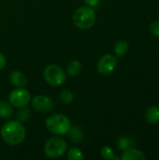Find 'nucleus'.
I'll list each match as a JSON object with an SVG mask.
<instances>
[{"label":"nucleus","mask_w":159,"mask_h":160,"mask_svg":"<svg viewBox=\"0 0 159 160\" xmlns=\"http://www.w3.org/2000/svg\"><path fill=\"white\" fill-rule=\"evenodd\" d=\"M101 157L104 159H113L114 158V151L112 147L110 146H104L101 149Z\"/></svg>","instance_id":"nucleus-20"},{"label":"nucleus","mask_w":159,"mask_h":160,"mask_svg":"<svg viewBox=\"0 0 159 160\" xmlns=\"http://www.w3.org/2000/svg\"><path fill=\"white\" fill-rule=\"evenodd\" d=\"M117 146L120 150L125 151L128 148H131L135 145V141L129 137H120L117 142Z\"/></svg>","instance_id":"nucleus-13"},{"label":"nucleus","mask_w":159,"mask_h":160,"mask_svg":"<svg viewBox=\"0 0 159 160\" xmlns=\"http://www.w3.org/2000/svg\"><path fill=\"white\" fill-rule=\"evenodd\" d=\"M69 137H70V140L72 142L74 143H79L82 142V128L80 127H74L72 128H70L69 130Z\"/></svg>","instance_id":"nucleus-17"},{"label":"nucleus","mask_w":159,"mask_h":160,"mask_svg":"<svg viewBox=\"0 0 159 160\" xmlns=\"http://www.w3.org/2000/svg\"><path fill=\"white\" fill-rule=\"evenodd\" d=\"M13 115L12 106L6 100H0V118L8 119Z\"/></svg>","instance_id":"nucleus-12"},{"label":"nucleus","mask_w":159,"mask_h":160,"mask_svg":"<svg viewBox=\"0 0 159 160\" xmlns=\"http://www.w3.org/2000/svg\"><path fill=\"white\" fill-rule=\"evenodd\" d=\"M32 106L34 108L35 111L41 112V113H46L51 112L53 109L54 103L52 100V98H50L47 96H37L36 98H34L33 101H32Z\"/></svg>","instance_id":"nucleus-8"},{"label":"nucleus","mask_w":159,"mask_h":160,"mask_svg":"<svg viewBox=\"0 0 159 160\" xmlns=\"http://www.w3.org/2000/svg\"><path fill=\"white\" fill-rule=\"evenodd\" d=\"M117 66V58L112 54H104L99 58L97 64V70L101 75L112 73Z\"/></svg>","instance_id":"nucleus-6"},{"label":"nucleus","mask_w":159,"mask_h":160,"mask_svg":"<svg viewBox=\"0 0 159 160\" xmlns=\"http://www.w3.org/2000/svg\"><path fill=\"white\" fill-rule=\"evenodd\" d=\"M99 1H100V0H84V2H85L89 7H91V8L97 7V6L98 5Z\"/></svg>","instance_id":"nucleus-22"},{"label":"nucleus","mask_w":159,"mask_h":160,"mask_svg":"<svg viewBox=\"0 0 159 160\" xmlns=\"http://www.w3.org/2000/svg\"><path fill=\"white\" fill-rule=\"evenodd\" d=\"M1 136L6 143L11 146L21 144L25 139V129L21 122L9 121L3 125Z\"/></svg>","instance_id":"nucleus-1"},{"label":"nucleus","mask_w":159,"mask_h":160,"mask_svg":"<svg viewBox=\"0 0 159 160\" xmlns=\"http://www.w3.org/2000/svg\"><path fill=\"white\" fill-rule=\"evenodd\" d=\"M8 98L12 106L16 108H21L26 106L30 102L31 96L26 89H24L23 87H19L18 89H15L10 93Z\"/></svg>","instance_id":"nucleus-7"},{"label":"nucleus","mask_w":159,"mask_h":160,"mask_svg":"<svg viewBox=\"0 0 159 160\" xmlns=\"http://www.w3.org/2000/svg\"><path fill=\"white\" fill-rule=\"evenodd\" d=\"M83 154L82 152L76 147L71 148L67 153V158L69 160H82L83 159Z\"/></svg>","instance_id":"nucleus-18"},{"label":"nucleus","mask_w":159,"mask_h":160,"mask_svg":"<svg viewBox=\"0 0 159 160\" xmlns=\"http://www.w3.org/2000/svg\"><path fill=\"white\" fill-rule=\"evenodd\" d=\"M121 159L123 160H144L146 159V156L143 152L135 149L133 147L128 148L124 151Z\"/></svg>","instance_id":"nucleus-9"},{"label":"nucleus","mask_w":159,"mask_h":160,"mask_svg":"<svg viewBox=\"0 0 159 160\" xmlns=\"http://www.w3.org/2000/svg\"><path fill=\"white\" fill-rule=\"evenodd\" d=\"M82 66L80 61L78 60H72L67 67V72L69 76H75L78 75L82 71Z\"/></svg>","instance_id":"nucleus-15"},{"label":"nucleus","mask_w":159,"mask_h":160,"mask_svg":"<svg viewBox=\"0 0 159 160\" xmlns=\"http://www.w3.org/2000/svg\"><path fill=\"white\" fill-rule=\"evenodd\" d=\"M73 22L80 29H89L96 22V13L91 7H81L74 11Z\"/></svg>","instance_id":"nucleus-2"},{"label":"nucleus","mask_w":159,"mask_h":160,"mask_svg":"<svg viewBox=\"0 0 159 160\" xmlns=\"http://www.w3.org/2000/svg\"><path fill=\"white\" fill-rule=\"evenodd\" d=\"M10 82L13 85L16 87H24L27 83L26 77L23 73H22L19 70H14L10 73L9 76Z\"/></svg>","instance_id":"nucleus-10"},{"label":"nucleus","mask_w":159,"mask_h":160,"mask_svg":"<svg viewBox=\"0 0 159 160\" xmlns=\"http://www.w3.org/2000/svg\"><path fill=\"white\" fill-rule=\"evenodd\" d=\"M47 129L55 135H66L71 128L70 120L63 114L50 116L45 122Z\"/></svg>","instance_id":"nucleus-3"},{"label":"nucleus","mask_w":159,"mask_h":160,"mask_svg":"<svg viewBox=\"0 0 159 160\" xmlns=\"http://www.w3.org/2000/svg\"><path fill=\"white\" fill-rule=\"evenodd\" d=\"M67 149V142L58 137L49 139L44 145V154L50 158H58L62 157Z\"/></svg>","instance_id":"nucleus-4"},{"label":"nucleus","mask_w":159,"mask_h":160,"mask_svg":"<svg viewBox=\"0 0 159 160\" xmlns=\"http://www.w3.org/2000/svg\"><path fill=\"white\" fill-rule=\"evenodd\" d=\"M114 52H115V54L119 57L125 56L127 52H128V43L123 39L117 41L114 46Z\"/></svg>","instance_id":"nucleus-14"},{"label":"nucleus","mask_w":159,"mask_h":160,"mask_svg":"<svg viewBox=\"0 0 159 160\" xmlns=\"http://www.w3.org/2000/svg\"><path fill=\"white\" fill-rule=\"evenodd\" d=\"M149 30L154 36L159 38V21H155L151 22L149 25Z\"/></svg>","instance_id":"nucleus-21"},{"label":"nucleus","mask_w":159,"mask_h":160,"mask_svg":"<svg viewBox=\"0 0 159 160\" xmlns=\"http://www.w3.org/2000/svg\"><path fill=\"white\" fill-rule=\"evenodd\" d=\"M145 120L151 124L156 125L159 122V108L157 106H151L149 107L144 113Z\"/></svg>","instance_id":"nucleus-11"},{"label":"nucleus","mask_w":159,"mask_h":160,"mask_svg":"<svg viewBox=\"0 0 159 160\" xmlns=\"http://www.w3.org/2000/svg\"><path fill=\"white\" fill-rule=\"evenodd\" d=\"M5 66H6V57L2 52H0V70L4 68Z\"/></svg>","instance_id":"nucleus-23"},{"label":"nucleus","mask_w":159,"mask_h":160,"mask_svg":"<svg viewBox=\"0 0 159 160\" xmlns=\"http://www.w3.org/2000/svg\"><path fill=\"white\" fill-rule=\"evenodd\" d=\"M16 117H17V119H18L19 122H21V123H25V122H27V121L30 119V117H31V112H30V110H29L28 108H26L25 106L21 107V108L18 110L17 113H16Z\"/></svg>","instance_id":"nucleus-16"},{"label":"nucleus","mask_w":159,"mask_h":160,"mask_svg":"<svg viewBox=\"0 0 159 160\" xmlns=\"http://www.w3.org/2000/svg\"><path fill=\"white\" fill-rule=\"evenodd\" d=\"M73 94L70 90H63L60 94V99L65 104H69L73 100Z\"/></svg>","instance_id":"nucleus-19"},{"label":"nucleus","mask_w":159,"mask_h":160,"mask_svg":"<svg viewBox=\"0 0 159 160\" xmlns=\"http://www.w3.org/2000/svg\"><path fill=\"white\" fill-rule=\"evenodd\" d=\"M45 81L52 86H60L66 81V74L64 70L57 65H49L45 68L43 72Z\"/></svg>","instance_id":"nucleus-5"}]
</instances>
